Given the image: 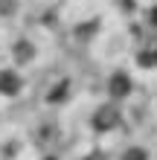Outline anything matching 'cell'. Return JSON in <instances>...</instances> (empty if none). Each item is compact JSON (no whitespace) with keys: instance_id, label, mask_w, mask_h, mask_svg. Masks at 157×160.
<instances>
[{"instance_id":"6da1fadb","label":"cell","mask_w":157,"mask_h":160,"mask_svg":"<svg viewBox=\"0 0 157 160\" xmlns=\"http://www.w3.org/2000/svg\"><path fill=\"white\" fill-rule=\"evenodd\" d=\"M119 122H122V114H119L116 105H99L93 111V128L96 131H114Z\"/></svg>"},{"instance_id":"7a4b0ae2","label":"cell","mask_w":157,"mask_h":160,"mask_svg":"<svg viewBox=\"0 0 157 160\" xmlns=\"http://www.w3.org/2000/svg\"><path fill=\"white\" fill-rule=\"evenodd\" d=\"M131 76H128L125 70H116L114 76H110V82H108V93H110V99H125L128 93H131Z\"/></svg>"},{"instance_id":"3957f363","label":"cell","mask_w":157,"mask_h":160,"mask_svg":"<svg viewBox=\"0 0 157 160\" xmlns=\"http://www.w3.org/2000/svg\"><path fill=\"white\" fill-rule=\"evenodd\" d=\"M0 93L3 96H17L21 93V76L15 70H0Z\"/></svg>"},{"instance_id":"277c9868","label":"cell","mask_w":157,"mask_h":160,"mask_svg":"<svg viewBox=\"0 0 157 160\" xmlns=\"http://www.w3.org/2000/svg\"><path fill=\"white\" fill-rule=\"evenodd\" d=\"M137 64H140V67H145V70L157 67V47H143L140 55H137Z\"/></svg>"},{"instance_id":"5b68a950","label":"cell","mask_w":157,"mask_h":160,"mask_svg":"<svg viewBox=\"0 0 157 160\" xmlns=\"http://www.w3.org/2000/svg\"><path fill=\"white\" fill-rule=\"evenodd\" d=\"M32 55H35V47H32V44H26V41H21V44L15 47V58H17V61H29Z\"/></svg>"},{"instance_id":"8992f818","label":"cell","mask_w":157,"mask_h":160,"mask_svg":"<svg viewBox=\"0 0 157 160\" xmlns=\"http://www.w3.org/2000/svg\"><path fill=\"white\" fill-rule=\"evenodd\" d=\"M119 160H149V152L140 148V146H131V148H125V152H122Z\"/></svg>"},{"instance_id":"52a82bcc","label":"cell","mask_w":157,"mask_h":160,"mask_svg":"<svg viewBox=\"0 0 157 160\" xmlns=\"http://www.w3.org/2000/svg\"><path fill=\"white\" fill-rule=\"evenodd\" d=\"M64 93H67V82H61L55 90H50V93H47V99H50V102H64V99H61Z\"/></svg>"},{"instance_id":"ba28073f","label":"cell","mask_w":157,"mask_h":160,"mask_svg":"<svg viewBox=\"0 0 157 160\" xmlns=\"http://www.w3.org/2000/svg\"><path fill=\"white\" fill-rule=\"evenodd\" d=\"M149 21H151V26H157V6H151V12H149Z\"/></svg>"},{"instance_id":"9c48e42d","label":"cell","mask_w":157,"mask_h":160,"mask_svg":"<svg viewBox=\"0 0 157 160\" xmlns=\"http://www.w3.org/2000/svg\"><path fill=\"white\" fill-rule=\"evenodd\" d=\"M131 9H134V6H131V0H125V12H131Z\"/></svg>"},{"instance_id":"30bf717a","label":"cell","mask_w":157,"mask_h":160,"mask_svg":"<svg viewBox=\"0 0 157 160\" xmlns=\"http://www.w3.org/2000/svg\"><path fill=\"white\" fill-rule=\"evenodd\" d=\"M87 160H102V154H90V157H87Z\"/></svg>"}]
</instances>
